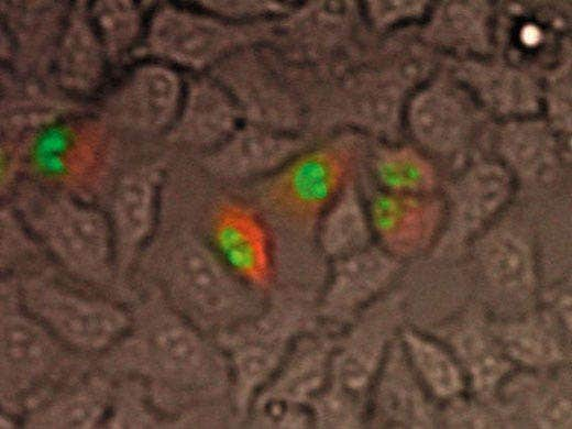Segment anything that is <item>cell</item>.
<instances>
[{
	"instance_id": "cell-1",
	"label": "cell",
	"mask_w": 572,
	"mask_h": 429,
	"mask_svg": "<svg viewBox=\"0 0 572 429\" xmlns=\"http://www.w3.org/2000/svg\"><path fill=\"white\" fill-rule=\"evenodd\" d=\"M124 338V365L145 378L163 411L189 419L223 403L233 407L224 351L162 296L132 317Z\"/></svg>"
},
{
	"instance_id": "cell-2",
	"label": "cell",
	"mask_w": 572,
	"mask_h": 429,
	"mask_svg": "<svg viewBox=\"0 0 572 429\" xmlns=\"http://www.w3.org/2000/svg\"><path fill=\"white\" fill-rule=\"evenodd\" d=\"M153 271L160 295L212 338L255 316L267 300L264 292L191 237H178L162 249Z\"/></svg>"
},
{
	"instance_id": "cell-3",
	"label": "cell",
	"mask_w": 572,
	"mask_h": 429,
	"mask_svg": "<svg viewBox=\"0 0 572 429\" xmlns=\"http://www.w3.org/2000/svg\"><path fill=\"white\" fill-rule=\"evenodd\" d=\"M311 315L302 294L267 298L260 312L216 337L231 372L232 404L245 419L256 394L276 373L295 341L310 331Z\"/></svg>"
},
{
	"instance_id": "cell-4",
	"label": "cell",
	"mask_w": 572,
	"mask_h": 429,
	"mask_svg": "<svg viewBox=\"0 0 572 429\" xmlns=\"http://www.w3.org/2000/svg\"><path fill=\"white\" fill-rule=\"evenodd\" d=\"M18 296L31 316L67 349L79 353L110 349L132 323V316L118 304L43 277L23 280Z\"/></svg>"
},
{
	"instance_id": "cell-5",
	"label": "cell",
	"mask_w": 572,
	"mask_h": 429,
	"mask_svg": "<svg viewBox=\"0 0 572 429\" xmlns=\"http://www.w3.org/2000/svg\"><path fill=\"white\" fill-rule=\"evenodd\" d=\"M66 348L21 305L4 304L0 318L1 403L30 410L66 371Z\"/></svg>"
},
{
	"instance_id": "cell-6",
	"label": "cell",
	"mask_w": 572,
	"mask_h": 429,
	"mask_svg": "<svg viewBox=\"0 0 572 429\" xmlns=\"http://www.w3.org/2000/svg\"><path fill=\"white\" fill-rule=\"evenodd\" d=\"M31 226L68 274L91 285H107L113 256L108 223L97 210L54 197L35 207Z\"/></svg>"
},
{
	"instance_id": "cell-7",
	"label": "cell",
	"mask_w": 572,
	"mask_h": 429,
	"mask_svg": "<svg viewBox=\"0 0 572 429\" xmlns=\"http://www.w3.org/2000/svg\"><path fill=\"white\" fill-rule=\"evenodd\" d=\"M330 355L323 339L311 331L300 336L252 400L245 417L250 425L266 429L312 427L310 405L327 383Z\"/></svg>"
},
{
	"instance_id": "cell-8",
	"label": "cell",
	"mask_w": 572,
	"mask_h": 429,
	"mask_svg": "<svg viewBox=\"0 0 572 429\" xmlns=\"http://www.w3.org/2000/svg\"><path fill=\"white\" fill-rule=\"evenodd\" d=\"M395 272V262L374 250L362 249L338 258L320 300V316L327 320L349 317L378 294L391 282Z\"/></svg>"
},
{
	"instance_id": "cell-9",
	"label": "cell",
	"mask_w": 572,
	"mask_h": 429,
	"mask_svg": "<svg viewBox=\"0 0 572 429\" xmlns=\"http://www.w3.org/2000/svg\"><path fill=\"white\" fill-rule=\"evenodd\" d=\"M58 391L28 411L26 427L91 428L99 424L110 406L111 387L98 376L76 377Z\"/></svg>"
},
{
	"instance_id": "cell-10",
	"label": "cell",
	"mask_w": 572,
	"mask_h": 429,
	"mask_svg": "<svg viewBox=\"0 0 572 429\" xmlns=\"http://www.w3.org/2000/svg\"><path fill=\"white\" fill-rule=\"evenodd\" d=\"M178 98L179 82L176 75L160 66L138 69L120 96L128 119L145 129L165 125L176 110Z\"/></svg>"
},
{
	"instance_id": "cell-11",
	"label": "cell",
	"mask_w": 572,
	"mask_h": 429,
	"mask_svg": "<svg viewBox=\"0 0 572 429\" xmlns=\"http://www.w3.org/2000/svg\"><path fill=\"white\" fill-rule=\"evenodd\" d=\"M151 41L160 53L187 63L215 55L228 41L223 29L207 20L165 11L153 22Z\"/></svg>"
},
{
	"instance_id": "cell-12",
	"label": "cell",
	"mask_w": 572,
	"mask_h": 429,
	"mask_svg": "<svg viewBox=\"0 0 572 429\" xmlns=\"http://www.w3.org/2000/svg\"><path fill=\"white\" fill-rule=\"evenodd\" d=\"M383 360L376 378L373 405L376 417L392 426L413 425L418 414V399L405 361L396 350Z\"/></svg>"
},
{
	"instance_id": "cell-13",
	"label": "cell",
	"mask_w": 572,
	"mask_h": 429,
	"mask_svg": "<svg viewBox=\"0 0 572 429\" xmlns=\"http://www.w3.org/2000/svg\"><path fill=\"white\" fill-rule=\"evenodd\" d=\"M153 206V189L144 179L129 178L119 186L113 201V217L118 241L124 250L121 264H127L132 251L147 234Z\"/></svg>"
},
{
	"instance_id": "cell-14",
	"label": "cell",
	"mask_w": 572,
	"mask_h": 429,
	"mask_svg": "<svg viewBox=\"0 0 572 429\" xmlns=\"http://www.w3.org/2000/svg\"><path fill=\"white\" fill-rule=\"evenodd\" d=\"M101 56L97 40L90 29L75 22L67 31L61 53V76L75 89L91 88L101 73Z\"/></svg>"
},
{
	"instance_id": "cell-15",
	"label": "cell",
	"mask_w": 572,
	"mask_h": 429,
	"mask_svg": "<svg viewBox=\"0 0 572 429\" xmlns=\"http://www.w3.org/2000/svg\"><path fill=\"white\" fill-rule=\"evenodd\" d=\"M365 240L366 228L359 205L350 197L341 200L322 223L323 251L338 260L362 250Z\"/></svg>"
},
{
	"instance_id": "cell-16",
	"label": "cell",
	"mask_w": 572,
	"mask_h": 429,
	"mask_svg": "<svg viewBox=\"0 0 572 429\" xmlns=\"http://www.w3.org/2000/svg\"><path fill=\"white\" fill-rule=\"evenodd\" d=\"M404 342L415 366L437 393L457 392L458 372L441 351L411 332L404 333Z\"/></svg>"
},
{
	"instance_id": "cell-17",
	"label": "cell",
	"mask_w": 572,
	"mask_h": 429,
	"mask_svg": "<svg viewBox=\"0 0 572 429\" xmlns=\"http://www.w3.org/2000/svg\"><path fill=\"white\" fill-rule=\"evenodd\" d=\"M96 21L105 41L122 48L138 30V14L129 2H100L96 7Z\"/></svg>"
},
{
	"instance_id": "cell-18",
	"label": "cell",
	"mask_w": 572,
	"mask_h": 429,
	"mask_svg": "<svg viewBox=\"0 0 572 429\" xmlns=\"http://www.w3.org/2000/svg\"><path fill=\"white\" fill-rule=\"evenodd\" d=\"M187 128L194 132L196 136H210L219 132L212 125L215 122L226 130L229 123V110L226 102L219 96L208 94L197 95L191 101V106L187 110Z\"/></svg>"
}]
</instances>
